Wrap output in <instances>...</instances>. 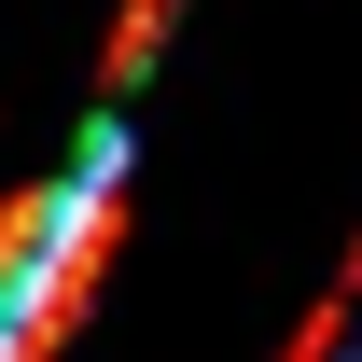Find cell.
I'll return each mask as SVG.
<instances>
[{"mask_svg":"<svg viewBox=\"0 0 362 362\" xmlns=\"http://www.w3.org/2000/svg\"><path fill=\"white\" fill-rule=\"evenodd\" d=\"M56 237H70V168L56 181H0V334H14V307H28V279L56 265Z\"/></svg>","mask_w":362,"mask_h":362,"instance_id":"obj_2","label":"cell"},{"mask_svg":"<svg viewBox=\"0 0 362 362\" xmlns=\"http://www.w3.org/2000/svg\"><path fill=\"white\" fill-rule=\"evenodd\" d=\"M112 251H126V126H84V153H70V237H56V265L28 279L0 362H56L70 349L84 307H98V279H112Z\"/></svg>","mask_w":362,"mask_h":362,"instance_id":"obj_1","label":"cell"}]
</instances>
